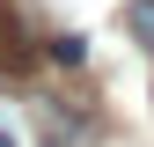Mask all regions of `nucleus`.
<instances>
[{
	"label": "nucleus",
	"mask_w": 154,
	"mask_h": 147,
	"mask_svg": "<svg viewBox=\"0 0 154 147\" xmlns=\"http://www.w3.org/2000/svg\"><path fill=\"white\" fill-rule=\"evenodd\" d=\"M29 66V37H22V15L0 8V74H22Z\"/></svg>",
	"instance_id": "obj_1"
},
{
	"label": "nucleus",
	"mask_w": 154,
	"mask_h": 147,
	"mask_svg": "<svg viewBox=\"0 0 154 147\" xmlns=\"http://www.w3.org/2000/svg\"><path fill=\"white\" fill-rule=\"evenodd\" d=\"M125 30L140 37V52H154V0H125Z\"/></svg>",
	"instance_id": "obj_2"
},
{
	"label": "nucleus",
	"mask_w": 154,
	"mask_h": 147,
	"mask_svg": "<svg viewBox=\"0 0 154 147\" xmlns=\"http://www.w3.org/2000/svg\"><path fill=\"white\" fill-rule=\"evenodd\" d=\"M51 59H59V66H81V59H88V37H81V30L51 37Z\"/></svg>",
	"instance_id": "obj_3"
},
{
	"label": "nucleus",
	"mask_w": 154,
	"mask_h": 147,
	"mask_svg": "<svg viewBox=\"0 0 154 147\" xmlns=\"http://www.w3.org/2000/svg\"><path fill=\"white\" fill-rule=\"evenodd\" d=\"M0 147H15V140H8V133H0Z\"/></svg>",
	"instance_id": "obj_4"
}]
</instances>
